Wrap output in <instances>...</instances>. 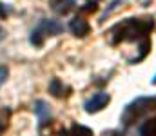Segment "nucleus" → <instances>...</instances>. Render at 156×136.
<instances>
[{"label": "nucleus", "mask_w": 156, "mask_h": 136, "mask_svg": "<svg viewBox=\"0 0 156 136\" xmlns=\"http://www.w3.org/2000/svg\"><path fill=\"white\" fill-rule=\"evenodd\" d=\"M154 27L153 18H127L123 22L116 24L111 29V44L118 42H129V40H138V38H145Z\"/></svg>", "instance_id": "f257e3e1"}, {"label": "nucleus", "mask_w": 156, "mask_h": 136, "mask_svg": "<svg viewBox=\"0 0 156 136\" xmlns=\"http://www.w3.org/2000/svg\"><path fill=\"white\" fill-rule=\"evenodd\" d=\"M151 109H156V98H138V100H134L133 103H129L125 107V111L122 114V122L125 125H129Z\"/></svg>", "instance_id": "f03ea898"}, {"label": "nucleus", "mask_w": 156, "mask_h": 136, "mask_svg": "<svg viewBox=\"0 0 156 136\" xmlns=\"http://www.w3.org/2000/svg\"><path fill=\"white\" fill-rule=\"evenodd\" d=\"M38 136H69V131L64 127V124H60L56 120H47V122L40 124Z\"/></svg>", "instance_id": "7ed1b4c3"}, {"label": "nucleus", "mask_w": 156, "mask_h": 136, "mask_svg": "<svg viewBox=\"0 0 156 136\" xmlns=\"http://www.w3.org/2000/svg\"><path fill=\"white\" fill-rule=\"evenodd\" d=\"M109 94L107 92H96V94H93L87 102H85V111L87 113H98V111H102L107 103H109Z\"/></svg>", "instance_id": "20e7f679"}, {"label": "nucleus", "mask_w": 156, "mask_h": 136, "mask_svg": "<svg viewBox=\"0 0 156 136\" xmlns=\"http://www.w3.org/2000/svg\"><path fill=\"white\" fill-rule=\"evenodd\" d=\"M69 29L73 31V35H75V37H80V38H83V37H87V35L91 33V26H89V22H87V20H83L82 16H76V18H73V20H71Z\"/></svg>", "instance_id": "39448f33"}, {"label": "nucleus", "mask_w": 156, "mask_h": 136, "mask_svg": "<svg viewBox=\"0 0 156 136\" xmlns=\"http://www.w3.org/2000/svg\"><path fill=\"white\" fill-rule=\"evenodd\" d=\"M38 31L44 35V37H45V35L55 37V35H58V33L62 31V26H60L56 20H44V22L38 26Z\"/></svg>", "instance_id": "423d86ee"}, {"label": "nucleus", "mask_w": 156, "mask_h": 136, "mask_svg": "<svg viewBox=\"0 0 156 136\" xmlns=\"http://www.w3.org/2000/svg\"><path fill=\"white\" fill-rule=\"evenodd\" d=\"M51 7L58 15H67L75 7V0H51Z\"/></svg>", "instance_id": "0eeeda50"}, {"label": "nucleus", "mask_w": 156, "mask_h": 136, "mask_svg": "<svg viewBox=\"0 0 156 136\" xmlns=\"http://www.w3.org/2000/svg\"><path fill=\"white\" fill-rule=\"evenodd\" d=\"M35 114H37V118L40 120V124H44V122H47L49 120V114H51V111H49V107H47V103L45 102H37L35 103Z\"/></svg>", "instance_id": "6e6552de"}, {"label": "nucleus", "mask_w": 156, "mask_h": 136, "mask_svg": "<svg viewBox=\"0 0 156 136\" xmlns=\"http://www.w3.org/2000/svg\"><path fill=\"white\" fill-rule=\"evenodd\" d=\"M66 91H69V89H67V87H64V84H62L58 78H53V80H51V84H49V92H51L53 96L62 98V96H66V94H67Z\"/></svg>", "instance_id": "1a4fd4ad"}, {"label": "nucleus", "mask_w": 156, "mask_h": 136, "mask_svg": "<svg viewBox=\"0 0 156 136\" xmlns=\"http://www.w3.org/2000/svg\"><path fill=\"white\" fill-rule=\"evenodd\" d=\"M140 136H156V116L140 127Z\"/></svg>", "instance_id": "9d476101"}, {"label": "nucleus", "mask_w": 156, "mask_h": 136, "mask_svg": "<svg viewBox=\"0 0 156 136\" xmlns=\"http://www.w3.org/2000/svg\"><path fill=\"white\" fill-rule=\"evenodd\" d=\"M11 120V109L9 107H0V134L7 129Z\"/></svg>", "instance_id": "9b49d317"}, {"label": "nucleus", "mask_w": 156, "mask_h": 136, "mask_svg": "<svg viewBox=\"0 0 156 136\" xmlns=\"http://www.w3.org/2000/svg\"><path fill=\"white\" fill-rule=\"evenodd\" d=\"M71 136H93V131L85 125H73Z\"/></svg>", "instance_id": "f8f14e48"}, {"label": "nucleus", "mask_w": 156, "mask_h": 136, "mask_svg": "<svg viewBox=\"0 0 156 136\" xmlns=\"http://www.w3.org/2000/svg\"><path fill=\"white\" fill-rule=\"evenodd\" d=\"M149 49H151V42H149L147 38H144V42L140 44V54L134 58V62H133V64H136V62H140L142 58H145V54L149 53Z\"/></svg>", "instance_id": "ddd939ff"}, {"label": "nucleus", "mask_w": 156, "mask_h": 136, "mask_svg": "<svg viewBox=\"0 0 156 136\" xmlns=\"http://www.w3.org/2000/svg\"><path fill=\"white\" fill-rule=\"evenodd\" d=\"M96 9H98L96 2H87L83 7H80V13H83V15H91V13H94Z\"/></svg>", "instance_id": "4468645a"}, {"label": "nucleus", "mask_w": 156, "mask_h": 136, "mask_svg": "<svg viewBox=\"0 0 156 136\" xmlns=\"http://www.w3.org/2000/svg\"><path fill=\"white\" fill-rule=\"evenodd\" d=\"M31 44H33V45H38V47H40L42 44H44V35L40 33L38 29L31 33Z\"/></svg>", "instance_id": "2eb2a0df"}, {"label": "nucleus", "mask_w": 156, "mask_h": 136, "mask_svg": "<svg viewBox=\"0 0 156 136\" xmlns=\"http://www.w3.org/2000/svg\"><path fill=\"white\" fill-rule=\"evenodd\" d=\"M120 2H122V0H115V2H113V4H111V7H109V9H107V11H105V13H104V16H102V20H104V18H105V16H107V15H111V13H113V11H115V9H116V7H118V4H120Z\"/></svg>", "instance_id": "dca6fc26"}, {"label": "nucleus", "mask_w": 156, "mask_h": 136, "mask_svg": "<svg viewBox=\"0 0 156 136\" xmlns=\"http://www.w3.org/2000/svg\"><path fill=\"white\" fill-rule=\"evenodd\" d=\"M5 78H7V67L5 65H0V85L5 82Z\"/></svg>", "instance_id": "f3484780"}, {"label": "nucleus", "mask_w": 156, "mask_h": 136, "mask_svg": "<svg viewBox=\"0 0 156 136\" xmlns=\"http://www.w3.org/2000/svg\"><path fill=\"white\" fill-rule=\"evenodd\" d=\"M7 15H9V9H7L4 4H0V18H5Z\"/></svg>", "instance_id": "a211bd4d"}, {"label": "nucleus", "mask_w": 156, "mask_h": 136, "mask_svg": "<svg viewBox=\"0 0 156 136\" xmlns=\"http://www.w3.org/2000/svg\"><path fill=\"white\" fill-rule=\"evenodd\" d=\"M2 37H4V31H2V29H0V38H2Z\"/></svg>", "instance_id": "6ab92c4d"}, {"label": "nucleus", "mask_w": 156, "mask_h": 136, "mask_svg": "<svg viewBox=\"0 0 156 136\" xmlns=\"http://www.w3.org/2000/svg\"><path fill=\"white\" fill-rule=\"evenodd\" d=\"M91 2H98V0H91Z\"/></svg>", "instance_id": "aec40b11"}]
</instances>
